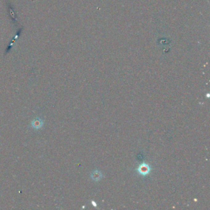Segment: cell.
<instances>
[{
  "label": "cell",
  "instance_id": "2",
  "mask_svg": "<svg viewBox=\"0 0 210 210\" xmlns=\"http://www.w3.org/2000/svg\"><path fill=\"white\" fill-rule=\"evenodd\" d=\"M43 125V121L38 117L33 120L31 123V126L35 129H39L42 127Z\"/></svg>",
  "mask_w": 210,
  "mask_h": 210
},
{
  "label": "cell",
  "instance_id": "1",
  "mask_svg": "<svg viewBox=\"0 0 210 210\" xmlns=\"http://www.w3.org/2000/svg\"><path fill=\"white\" fill-rule=\"evenodd\" d=\"M151 168L150 166L147 163L141 164L137 169V172L138 174L142 176H147L150 173Z\"/></svg>",
  "mask_w": 210,
  "mask_h": 210
},
{
  "label": "cell",
  "instance_id": "3",
  "mask_svg": "<svg viewBox=\"0 0 210 210\" xmlns=\"http://www.w3.org/2000/svg\"><path fill=\"white\" fill-rule=\"evenodd\" d=\"M92 179L96 182H98L102 178V173L99 171H97V170H96V171H94L92 174H91V176Z\"/></svg>",
  "mask_w": 210,
  "mask_h": 210
}]
</instances>
